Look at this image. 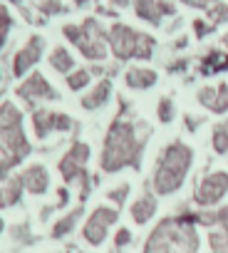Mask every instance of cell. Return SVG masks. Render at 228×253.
Masks as SVG:
<instances>
[{
	"label": "cell",
	"mask_w": 228,
	"mask_h": 253,
	"mask_svg": "<svg viewBox=\"0 0 228 253\" xmlns=\"http://www.w3.org/2000/svg\"><path fill=\"white\" fill-rule=\"evenodd\" d=\"M211 25H218V23H226L228 20V8L223 5V3H216L213 8H211Z\"/></svg>",
	"instance_id": "d4e9b609"
},
{
	"label": "cell",
	"mask_w": 228,
	"mask_h": 253,
	"mask_svg": "<svg viewBox=\"0 0 228 253\" xmlns=\"http://www.w3.org/2000/svg\"><path fill=\"white\" fill-rule=\"evenodd\" d=\"M50 62H52V67H55L57 72H70V70H72V65H75L72 55H70L65 47H57V50L50 55Z\"/></svg>",
	"instance_id": "d6986e66"
},
{
	"label": "cell",
	"mask_w": 228,
	"mask_h": 253,
	"mask_svg": "<svg viewBox=\"0 0 228 253\" xmlns=\"http://www.w3.org/2000/svg\"><path fill=\"white\" fill-rule=\"evenodd\" d=\"M20 181L25 184L28 191H33V194H42V191L47 189V171H45L42 167H30V169L23 174Z\"/></svg>",
	"instance_id": "2e32d148"
},
{
	"label": "cell",
	"mask_w": 228,
	"mask_h": 253,
	"mask_svg": "<svg viewBox=\"0 0 228 253\" xmlns=\"http://www.w3.org/2000/svg\"><path fill=\"white\" fill-rule=\"evenodd\" d=\"M8 28H10V15H8V10L3 5H0V30L8 33Z\"/></svg>",
	"instance_id": "f1b7e54d"
},
{
	"label": "cell",
	"mask_w": 228,
	"mask_h": 253,
	"mask_svg": "<svg viewBox=\"0 0 228 253\" xmlns=\"http://www.w3.org/2000/svg\"><path fill=\"white\" fill-rule=\"evenodd\" d=\"M137 8V15L152 25H161V18L164 15H171L176 8L171 3H166V0H137L134 3Z\"/></svg>",
	"instance_id": "9c48e42d"
},
{
	"label": "cell",
	"mask_w": 228,
	"mask_h": 253,
	"mask_svg": "<svg viewBox=\"0 0 228 253\" xmlns=\"http://www.w3.org/2000/svg\"><path fill=\"white\" fill-rule=\"evenodd\" d=\"M79 213H82V211L77 209V211H72L70 216H65V218H62V221L52 228V236H55V238H60V236H65L67 231H72V228H75V221L79 218Z\"/></svg>",
	"instance_id": "44dd1931"
},
{
	"label": "cell",
	"mask_w": 228,
	"mask_h": 253,
	"mask_svg": "<svg viewBox=\"0 0 228 253\" xmlns=\"http://www.w3.org/2000/svg\"><path fill=\"white\" fill-rule=\"evenodd\" d=\"M33 122H35L38 137H47L52 129H70V126H72V119L70 117L52 114V112H35Z\"/></svg>",
	"instance_id": "8fae6325"
},
{
	"label": "cell",
	"mask_w": 228,
	"mask_h": 253,
	"mask_svg": "<svg viewBox=\"0 0 228 253\" xmlns=\"http://www.w3.org/2000/svg\"><path fill=\"white\" fill-rule=\"evenodd\" d=\"M127 194H129V184H122L119 189H114V191H109V199H112L114 204H124Z\"/></svg>",
	"instance_id": "484cf974"
},
{
	"label": "cell",
	"mask_w": 228,
	"mask_h": 253,
	"mask_svg": "<svg viewBox=\"0 0 228 253\" xmlns=\"http://www.w3.org/2000/svg\"><path fill=\"white\" fill-rule=\"evenodd\" d=\"M208 243L213 253H228V226H218L208 233Z\"/></svg>",
	"instance_id": "ac0fdd59"
},
{
	"label": "cell",
	"mask_w": 228,
	"mask_h": 253,
	"mask_svg": "<svg viewBox=\"0 0 228 253\" xmlns=\"http://www.w3.org/2000/svg\"><path fill=\"white\" fill-rule=\"evenodd\" d=\"M40 52H42V38H33L18 55H15V65H13V72L18 77H23L38 60H40Z\"/></svg>",
	"instance_id": "30bf717a"
},
{
	"label": "cell",
	"mask_w": 228,
	"mask_h": 253,
	"mask_svg": "<svg viewBox=\"0 0 228 253\" xmlns=\"http://www.w3.org/2000/svg\"><path fill=\"white\" fill-rule=\"evenodd\" d=\"M226 194H228V171H213L206 179H201L193 199L198 206H216Z\"/></svg>",
	"instance_id": "8992f818"
},
{
	"label": "cell",
	"mask_w": 228,
	"mask_h": 253,
	"mask_svg": "<svg viewBox=\"0 0 228 253\" xmlns=\"http://www.w3.org/2000/svg\"><path fill=\"white\" fill-rule=\"evenodd\" d=\"M184 3H189V5H193V8H213L216 5V0H184Z\"/></svg>",
	"instance_id": "83f0119b"
},
{
	"label": "cell",
	"mask_w": 228,
	"mask_h": 253,
	"mask_svg": "<svg viewBox=\"0 0 228 253\" xmlns=\"http://www.w3.org/2000/svg\"><path fill=\"white\" fill-rule=\"evenodd\" d=\"M213 152L216 154H228V124H216L213 126Z\"/></svg>",
	"instance_id": "ffe728a7"
},
{
	"label": "cell",
	"mask_w": 228,
	"mask_h": 253,
	"mask_svg": "<svg viewBox=\"0 0 228 253\" xmlns=\"http://www.w3.org/2000/svg\"><path fill=\"white\" fill-rule=\"evenodd\" d=\"M144 142L137 137L134 124L117 119L112 124V129L107 132V142H104V152H102V169L104 171H119L127 164H139V154H142Z\"/></svg>",
	"instance_id": "7a4b0ae2"
},
{
	"label": "cell",
	"mask_w": 228,
	"mask_h": 253,
	"mask_svg": "<svg viewBox=\"0 0 228 253\" xmlns=\"http://www.w3.org/2000/svg\"><path fill=\"white\" fill-rule=\"evenodd\" d=\"M0 231H3V221H0Z\"/></svg>",
	"instance_id": "836d02e7"
},
{
	"label": "cell",
	"mask_w": 228,
	"mask_h": 253,
	"mask_svg": "<svg viewBox=\"0 0 228 253\" xmlns=\"http://www.w3.org/2000/svg\"><path fill=\"white\" fill-rule=\"evenodd\" d=\"M154 213H156V196H152V194H144L139 201L132 204V218L137 223H149L154 218Z\"/></svg>",
	"instance_id": "5bb4252c"
},
{
	"label": "cell",
	"mask_w": 228,
	"mask_h": 253,
	"mask_svg": "<svg viewBox=\"0 0 228 253\" xmlns=\"http://www.w3.org/2000/svg\"><path fill=\"white\" fill-rule=\"evenodd\" d=\"M18 92H20V97H25V99H55V97H57V92L45 82L42 75H33Z\"/></svg>",
	"instance_id": "7c38bea8"
},
{
	"label": "cell",
	"mask_w": 228,
	"mask_h": 253,
	"mask_svg": "<svg viewBox=\"0 0 228 253\" xmlns=\"http://www.w3.org/2000/svg\"><path fill=\"white\" fill-rule=\"evenodd\" d=\"M223 45H226V52H228V35L223 38Z\"/></svg>",
	"instance_id": "d6a6232c"
},
{
	"label": "cell",
	"mask_w": 228,
	"mask_h": 253,
	"mask_svg": "<svg viewBox=\"0 0 228 253\" xmlns=\"http://www.w3.org/2000/svg\"><path fill=\"white\" fill-rule=\"evenodd\" d=\"M67 84H70V89H82V87H87V84H89V72H87V70L72 72V75L67 77Z\"/></svg>",
	"instance_id": "603a6c76"
},
{
	"label": "cell",
	"mask_w": 228,
	"mask_h": 253,
	"mask_svg": "<svg viewBox=\"0 0 228 253\" xmlns=\"http://www.w3.org/2000/svg\"><path fill=\"white\" fill-rule=\"evenodd\" d=\"M129 241H132V233H129V228H122V231L117 233V238H114V243H117L119 248H122V246H127Z\"/></svg>",
	"instance_id": "4316f807"
},
{
	"label": "cell",
	"mask_w": 228,
	"mask_h": 253,
	"mask_svg": "<svg viewBox=\"0 0 228 253\" xmlns=\"http://www.w3.org/2000/svg\"><path fill=\"white\" fill-rule=\"evenodd\" d=\"M109 94H112V82L104 80V82H99V84L82 99V107H84V109H97V107H102V104L109 99Z\"/></svg>",
	"instance_id": "e0dca14e"
},
{
	"label": "cell",
	"mask_w": 228,
	"mask_h": 253,
	"mask_svg": "<svg viewBox=\"0 0 228 253\" xmlns=\"http://www.w3.org/2000/svg\"><path fill=\"white\" fill-rule=\"evenodd\" d=\"M193 28H196V35H198V38H203V35H206V30H208L203 20H193Z\"/></svg>",
	"instance_id": "4dcf8cb0"
},
{
	"label": "cell",
	"mask_w": 228,
	"mask_h": 253,
	"mask_svg": "<svg viewBox=\"0 0 228 253\" xmlns=\"http://www.w3.org/2000/svg\"><path fill=\"white\" fill-rule=\"evenodd\" d=\"M89 159V147L87 144H82V142H77L67 154H65V159L60 162V171H62V176L67 179V181H72V179H84L87 181V171H84V162Z\"/></svg>",
	"instance_id": "ba28073f"
},
{
	"label": "cell",
	"mask_w": 228,
	"mask_h": 253,
	"mask_svg": "<svg viewBox=\"0 0 228 253\" xmlns=\"http://www.w3.org/2000/svg\"><path fill=\"white\" fill-rule=\"evenodd\" d=\"M171 119H174V102L169 97H161L159 99V122L169 124Z\"/></svg>",
	"instance_id": "cb8c5ba5"
},
{
	"label": "cell",
	"mask_w": 228,
	"mask_h": 253,
	"mask_svg": "<svg viewBox=\"0 0 228 253\" xmlns=\"http://www.w3.org/2000/svg\"><path fill=\"white\" fill-rule=\"evenodd\" d=\"M114 221H117V211H114V209H107V206L94 209L92 216H89V221L84 223V238H87L92 246H99Z\"/></svg>",
	"instance_id": "52a82bcc"
},
{
	"label": "cell",
	"mask_w": 228,
	"mask_h": 253,
	"mask_svg": "<svg viewBox=\"0 0 228 253\" xmlns=\"http://www.w3.org/2000/svg\"><path fill=\"white\" fill-rule=\"evenodd\" d=\"M154 42H156L154 38H149L144 33H137L129 25H114L109 30V47H112L114 57H119V60H129V57L149 60L152 50H154Z\"/></svg>",
	"instance_id": "277c9868"
},
{
	"label": "cell",
	"mask_w": 228,
	"mask_h": 253,
	"mask_svg": "<svg viewBox=\"0 0 228 253\" xmlns=\"http://www.w3.org/2000/svg\"><path fill=\"white\" fill-rule=\"evenodd\" d=\"M18 196H20V179H15V181L8 186V191H0V206L15 204V201H18Z\"/></svg>",
	"instance_id": "7402d4cb"
},
{
	"label": "cell",
	"mask_w": 228,
	"mask_h": 253,
	"mask_svg": "<svg viewBox=\"0 0 228 253\" xmlns=\"http://www.w3.org/2000/svg\"><path fill=\"white\" fill-rule=\"evenodd\" d=\"M191 162H193V152L186 144H181V142L169 144L161 152L156 171H154V191L161 194V196H169V194L179 191L186 181Z\"/></svg>",
	"instance_id": "3957f363"
},
{
	"label": "cell",
	"mask_w": 228,
	"mask_h": 253,
	"mask_svg": "<svg viewBox=\"0 0 228 253\" xmlns=\"http://www.w3.org/2000/svg\"><path fill=\"white\" fill-rule=\"evenodd\" d=\"M3 42H5V30H0V47H3Z\"/></svg>",
	"instance_id": "1f68e13d"
},
{
	"label": "cell",
	"mask_w": 228,
	"mask_h": 253,
	"mask_svg": "<svg viewBox=\"0 0 228 253\" xmlns=\"http://www.w3.org/2000/svg\"><path fill=\"white\" fill-rule=\"evenodd\" d=\"M193 221L189 213L176 218H164L149 236L144 253H196L198 251V236L191 226Z\"/></svg>",
	"instance_id": "6da1fadb"
},
{
	"label": "cell",
	"mask_w": 228,
	"mask_h": 253,
	"mask_svg": "<svg viewBox=\"0 0 228 253\" xmlns=\"http://www.w3.org/2000/svg\"><path fill=\"white\" fill-rule=\"evenodd\" d=\"M156 80H159V75L149 67H132L127 72V87H132V89H149L156 84Z\"/></svg>",
	"instance_id": "4fadbf2b"
},
{
	"label": "cell",
	"mask_w": 228,
	"mask_h": 253,
	"mask_svg": "<svg viewBox=\"0 0 228 253\" xmlns=\"http://www.w3.org/2000/svg\"><path fill=\"white\" fill-rule=\"evenodd\" d=\"M65 35L82 50L84 57H89V60H104L107 42H104V30L97 25V20H84V25H79V28L67 25L65 28Z\"/></svg>",
	"instance_id": "5b68a950"
},
{
	"label": "cell",
	"mask_w": 228,
	"mask_h": 253,
	"mask_svg": "<svg viewBox=\"0 0 228 253\" xmlns=\"http://www.w3.org/2000/svg\"><path fill=\"white\" fill-rule=\"evenodd\" d=\"M218 72H228V52L211 50L201 62V75H218Z\"/></svg>",
	"instance_id": "9a60e30c"
},
{
	"label": "cell",
	"mask_w": 228,
	"mask_h": 253,
	"mask_svg": "<svg viewBox=\"0 0 228 253\" xmlns=\"http://www.w3.org/2000/svg\"><path fill=\"white\" fill-rule=\"evenodd\" d=\"M45 13H57V10H62L60 5H57V0H45Z\"/></svg>",
	"instance_id": "f546056e"
}]
</instances>
